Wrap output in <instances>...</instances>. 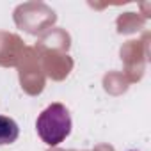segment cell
<instances>
[{"instance_id": "cell-3", "label": "cell", "mask_w": 151, "mask_h": 151, "mask_svg": "<svg viewBox=\"0 0 151 151\" xmlns=\"http://www.w3.org/2000/svg\"><path fill=\"white\" fill-rule=\"evenodd\" d=\"M130 151H135V149H130Z\"/></svg>"}, {"instance_id": "cell-1", "label": "cell", "mask_w": 151, "mask_h": 151, "mask_svg": "<svg viewBox=\"0 0 151 151\" xmlns=\"http://www.w3.org/2000/svg\"><path fill=\"white\" fill-rule=\"evenodd\" d=\"M71 116L62 103L48 105L36 121V130L46 146H59L71 133Z\"/></svg>"}, {"instance_id": "cell-2", "label": "cell", "mask_w": 151, "mask_h": 151, "mask_svg": "<svg viewBox=\"0 0 151 151\" xmlns=\"http://www.w3.org/2000/svg\"><path fill=\"white\" fill-rule=\"evenodd\" d=\"M20 135V128L13 117L0 116V146H7L16 142Z\"/></svg>"}]
</instances>
